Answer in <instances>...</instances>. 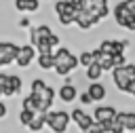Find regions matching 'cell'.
I'll use <instances>...</instances> for the list:
<instances>
[{
    "mask_svg": "<svg viewBox=\"0 0 135 133\" xmlns=\"http://www.w3.org/2000/svg\"><path fill=\"white\" fill-rule=\"evenodd\" d=\"M112 82L114 87L120 91V93H127L129 95V89H131V82L135 80V63H122L118 68H114L112 72Z\"/></svg>",
    "mask_w": 135,
    "mask_h": 133,
    "instance_id": "2",
    "label": "cell"
},
{
    "mask_svg": "<svg viewBox=\"0 0 135 133\" xmlns=\"http://www.w3.org/2000/svg\"><path fill=\"white\" fill-rule=\"evenodd\" d=\"M78 89H76V84L72 82V80H65L59 89H57V97H59V101H63V103H72V101H76L78 99Z\"/></svg>",
    "mask_w": 135,
    "mask_h": 133,
    "instance_id": "12",
    "label": "cell"
},
{
    "mask_svg": "<svg viewBox=\"0 0 135 133\" xmlns=\"http://www.w3.org/2000/svg\"><path fill=\"white\" fill-rule=\"evenodd\" d=\"M99 63H101V68H103L105 72H112L114 68H118V61H116V55H105V53H103V57L99 59Z\"/></svg>",
    "mask_w": 135,
    "mask_h": 133,
    "instance_id": "20",
    "label": "cell"
},
{
    "mask_svg": "<svg viewBox=\"0 0 135 133\" xmlns=\"http://www.w3.org/2000/svg\"><path fill=\"white\" fill-rule=\"evenodd\" d=\"M36 55H38V51H36V46H34L32 42L19 44V53H17V59H15L17 68H21V70H27V68H30V65L36 61Z\"/></svg>",
    "mask_w": 135,
    "mask_h": 133,
    "instance_id": "7",
    "label": "cell"
},
{
    "mask_svg": "<svg viewBox=\"0 0 135 133\" xmlns=\"http://www.w3.org/2000/svg\"><path fill=\"white\" fill-rule=\"evenodd\" d=\"M78 63H80L82 68H89L91 63H95V57H93V51H82V53L78 55Z\"/></svg>",
    "mask_w": 135,
    "mask_h": 133,
    "instance_id": "22",
    "label": "cell"
},
{
    "mask_svg": "<svg viewBox=\"0 0 135 133\" xmlns=\"http://www.w3.org/2000/svg\"><path fill=\"white\" fill-rule=\"evenodd\" d=\"M6 76L4 72H0V97H4V84H6Z\"/></svg>",
    "mask_w": 135,
    "mask_h": 133,
    "instance_id": "29",
    "label": "cell"
},
{
    "mask_svg": "<svg viewBox=\"0 0 135 133\" xmlns=\"http://www.w3.org/2000/svg\"><path fill=\"white\" fill-rule=\"evenodd\" d=\"M17 25H19L21 30H25V27H32V21H30V17H27V15H23V17L19 19V23H17Z\"/></svg>",
    "mask_w": 135,
    "mask_h": 133,
    "instance_id": "27",
    "label": "cell"
},
{
    "mask_svg": "<svg viewBox=\"0 0 135 133\" xmlns=\"http://www.w3.org/2000/svg\"><path fill=\"white\" fill-rule=\"evenodd\" d=\"M112 17H114V21H116L118 27L129 30V32H135V15H133V11L129 8V2H127V0H120V2L114 4Z\"/></svg>",
    "mask_w": 135,
    "mask_h": 133,
    "instance_id": "3",
    "label": "cell"
},
{
    "mask_svg": "<svg viewBox=\"0 0 135 133\" xmlns=\"http://www.w3.org/2000/svg\"><path fill=\"white\" fill-rule=\"evenodd\" d=\"M129 95H131V97H135V80L131 82V89H129Z\"/></svg>",
    "mask_w": 135,
    "mask_h": 133,
    "instance_id": "30",
    "label": "cell"
},
{
    "mask_svg": "<svg viewBox=\"0 0 135 133\" xmlns=\"http://www.w3.org/2000/svg\"><path fill=\"white\" fill-rule=\"evenodd\" d=\"M116 114H118V110H116V106H108V103H97L95 108H93V118L97 120V122H103V125H110L114 118H116Z\"/></svg>",
    "mask_w": 135,
    "mask_h": 133,
    "instance_id": "11",
    "label": "cell"
},
{
    "mask_svg": "<svg viewBox=\"0 0 135 133\" xmlns=\"http://www.w3.org/2000/svg\"><path fill=\"white\" fill-rule=\"evenodd\" d=\"M118 118L122 120L127 133H135V112L133 110H118Z\"/></svg>",
    "mask_w": 135,
    "mask_h": 133,
    "instance_id": "17",
    "label": "cell"
},
{
    "mask_svg": "<svg viewBox=\"0 0 135 133\" xmlns=\"http://www.w3.org/2000/svg\"><path fill=\"white\" fill-rule=\"evenodd\" d=\"M46 87H49V84H46L42 78H34V80L30 82V93H42Z\"/></svg>",
    "mask_w": 135,
    "mask_h": 133,
    "instance_id": "23",
    "label": "cell"
},
{
    "mask_svg": "<svg viewBox=\"0 0 135 133\" xmlns=\"http://www.w3.org/2000/svg\"><path fill=\"white\" fill-rule=\"evenodd\" d=\"M23 89V80L17 74H8L6 76V84H4V97H15L19 95V91Z\"/></svg>",
    "mask_w": 135,
    "mask_h": 133,
    "instance_id": "14",
    "label": "cell"
},
{
    "mask_svg": "<svg viewBox=\"0 0 135 133\" xmlns=\"http://www.w3.org/2000/svg\"><path fill=\"white\" fill-rule=\"evenodd\" d=\"M110 133H127V129H124L122 120L118 118V114H116V118L110 122Z\"/></svg>",
    "mask_w": 135,
    "mask_h": 133,
    "instance_id": "24",
    "label": "cell"
},
{
    "mask_svg": "<svg viewBox=\"0 0 135 133\" xmlns=\"http://www.w3.org/2000/svg\"><path fill=\"white\" fill-rule=\"evenodd\" d=\"M13 6L19 11V13H38L40 11V0H15Z\"/></svg>",
    "mask_w": 135,
    "mask_h": 133,
    "instance_id": "15",
    "label": "cell"
},
{
    "mask_svg": "<svg viewBox=\"0 0 135 133\" xmlns=\"http://www.w3.org/2000/svg\"><path fill=\"white\" fill-rule=\"evenodd\" d=\"M63 2H76V0H63Z\"/></svg>",
    "mask_w": 135,
    "mask_h": 133,
    "instance_id": "31",
    "label": "cell"
},
{
    "mask_svg": "<svg viewBox=\"0 0 135 133\" xmlns=\"http://www.w3.org/2000/svg\"><path fill=\"white\" fill-rule=\"evenodd\" d=\"M78 55H74L68 46H59L55 49V68L53 72L61 78H68L74 70H78Z\"/></svg>",
    "mask_w": 135,
    "mask_h": 133,
    "instance_id": "1",
    "label": "cell"
},
{
    "mask_svg": "<svg viewBox=\"0 0 135 133\" xmlns=\"http://www.w3.org/2000/svg\"><path fill=\"white\" fill-rule=\"evenodd\" d=\"M36 63H38L40 70H53L55 68V51L53 53H38Z\"/></svg>",
    "mask_w": 135,
    "mask_h": 133,
    "instance_id": "18",
    "label": "cell"
},
{
    "mask_svg": "<svg viewBox=\"0 0 135 133\" xmlns=\"http://www.w3.org/2000/svg\"><path fill=\"white\" fill-rule=\"evenodd\" d=\"M6 116H8V106L0 99V120H2V118H6Z\"/></svg>",
    "mask_w": 135,
    "mask_h": 133,
    "instance_id": "28",
    "label": "cell"
},
{
    "mask_svg": "<svg viewBox=\"0 0 135 133\" xmlns=\"http://www.w3.org/2000/svg\"><path fill=\"white\" fill-rule=\"evenodd\" d=\"M78 101H80V103H82V106H91V103H93V99H91V95H89V93H86V89H84V91H80V93H78Z\"/></svg>",
    "mask_w": 135,
    "mask_h": 133,
    "instance_id": "26",
    "label": "cell"
},
{
    "mask_svg": "<svg viewBox=\"0 0 135 133\" xmlns=\"http://www.w3.org/2000/svg\"><path fill=\"white\" fill-rule=\"evenodd\" d=\"M105 74V70L101 68V63L99 61H95V63H91L89 68H84V76H86V80L89 82H95V80H101V76Z\"/></svg>",
    "mask_w": 135,
    "mask_h": 133,
    "instance_id": "16",
    "label": "cell"
},
{
    "mask_svg": "<svg viewBox=\"0 0 135 133\" xmlns=\"http://www.w3.org/2000/svg\"><path fill=\"white\" fill-rule=\"evenodd\" d=\"M86 133H110V129H108V125H103V122H97V120H95Z\"/></svg>",
    "mask_w": 135,
    "mask_h": 133,
    "instance_id": "25",
    "label": "cell"
},
{
    "mask_svg": "<svg viewBox=\"0 0 135 133\" xmlns=\"http://www.w3.org/2000/svg\"><path fill=\"white\" fill-rule=\"evenodd\" d=\"M86 93L91 95L93 103H101V101H103V99L108 97V89H105V84H103L101 80L89 82V87H86Z\"/></svg>",
    "mask_w": 135,
    "mask_h": 133,
    "instance_id": "13",
    "label": "cell"
},
{
    "mask_svg": "<svg viewBox=\"0 0 135 133\" xmlns=\"http://www.w3.org/2000/svg\"><path fill=\"white\" fill-rule=\"evenodd\" d=\"M99 49L105 55H120V53H127L129 40H122V38H103L99 42Z\"/></svg>",
    "mask_w": 135,
    "mask_h": 133,
    "instance_id": "9",
    "label": "cell"
},
{
    "mask_svg": "<svg viewBox=\"0 0 135 133\" xmlns=\"http://www.w3.org/2000/svg\"><path fill=\"white\" fill-rule=\"evenodd\" d=\"M46 129V114H36L34 120L27 125V131L30 133H42Z\"/></svg>",
    "mask_w": 135,
    "mask_h": 133,
    "instance_id": "19",
    "label": "cell"
},
{
    "mask_svg": "<svg viewBox=\"0 0 135 133\" xmlns=\"http://www.w3.org/2000/svg\"><path fill=\"white\" fill-rule=\"evenodd\" d=\"M70 116H72V122L78 127V131H80V133H86V131L91 129V125L95 122L93 114H89V112H86V110H82V108H74V110L70 112Z\"/></svg>",
    "mask_w": 135,
    "mask_h": 133,
    "instance_id": "10",
    "label": "cell"
},
{
    "mask_svg": "<svg viewBox=\"0 0 135 133\" xmlns=\"http://www.w3.org/2000/svg\"><path fill=\"white\" fill-rule=\"evenodd\" d=\"M78 8L89 11L95 19H105L110 15V0H76Z\"/></svg>",
    "mask_w": 135,
    "mask_h": 133,
    "instance_id": "6",
    "label": "cell"
},
{
    "mask_svg": "<svg viewBox=\"0 0 135 133\" xmlns=\"http://www.w3.org/2000/svg\"><path fill=\"white\" fill-rule=\"evenodd\" d=\"M17 53H19V44L13 42V40H0V70L15 63L17 59Z\"/></svg>",
    "mask_w": 135,
    "mask_h": 133,
    "instance_id": "8",
    "label": "cell"
},
{
    "mask_svg": "<svg viewBox=\"0 0 135 133\" xmlns=\"http://www.w3.org/2000/svg\"><path fill=\"white\" fill-rule=\"evenodd\" d=\"M70 122H72V116L65 110H49L46 112V129H51V133H68Z\"/></svg>",
    "mask_w": 135,
    "mask_h": 133,
    "instance_id": "4",
    "label": "cell"
},
{
    "mask_svg": "<svg viewBox=\"0 0 135 133\" xmlns=\"http://www.w3.org/2000/svg\"><path fill=\"white\" fill-rule=\"evenodd\" d=\"M76 13H78L76 2H63V0L55 2V15H57V19H59V23L63 27L76 25Z\"/></svg>",
    "mask_w": 135,
    "mask_h": 133,
    "instance_id": "5",
    "label": "cell"
},
{
    "mask_svg": "<svg viewBox=\"0 0 135 133\" xmlns=\"http://www.w3.org/2000/svg\"><path fill=\"white\" fill-rule=\"evenodd\" d=\"M38 112H34V110H27V108H21L19 110V125H23L25 129H27V125L34 120V116H36Z\"/></svg>",
    "mask_w": 135,
    "mask_h": 133,
    "instance_id": "21",
    "label": "cell"
}]
</instances>
